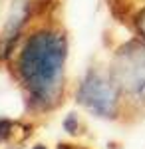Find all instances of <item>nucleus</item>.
<instances>
[{"mask_svg": "<svg viewBox=\"0 0 145 149\" xmlns=\"http://www.w3.org/2000/svg\"><path fill=\"white\" fill-rule=\"evenodd\" d=\"M68 34L60 22L38 20L16 42L8 66L32 113H50L66 97Z\"/></svg>", "mask_w": 145, "mask_h": 149, "instance_id": "f257e3e1", "label": "nucleus"}, {"mask_svg": "<svg viewBox=\"0 0 145 149\" xmlns=\"http://www.w3.org/2000/svg\"><path fill=\"white\" fill-rule=\"evenodd\" d=\"M123 102L145 107V42L129 40L115 50L109 64Z\"/></svg>", "mask_w": 145, "mask_h": 149, "instance_id": "f03ea898", "label": "nucleus"}, {"mask_svg": "<svg viewBox=\"0 0 145 149\" xmlns=\"http://www.w3.org/2000/svg\"><path fill=\"white\" fill-rule=\"evenodd\" d=\"M76 100L86 111L103 119H115L125 105L109 68L103 70L98 66L96 68L91 66L82 78L76 92Z\"/></svg>", "mask_w": 145, "mask_h": 149, "instance_id": "7ed1b4c3", "label": "nucleus"}, {"mask_svg": "<svg viewBox=\"0 0 145 149\" xmlns=\"http://www.w3.org/2000/svg\"><path fill=\"white\" fill-rule=\"evenodd\" d=\"M18 127H20V121H14V119H8V117H0V145L10 143L12 139L18 135Z\"/></svg>", "mask_w": 145, "mask_h": 149, "instance_id": "20e7f679", "label": "nucleus"}, {"mask_svg": "<svg viewBox=\"0 0 145 149\" xmlns=\"http://www.w3.org/2000/svg\"><path fill=\"white\" fill-rule=\"evenodd\" d=\"M133 24H135V30H137V34H139V38L145 42V6L141 8V10L135 14L133 18Z\"/></svg>", "mask_w": 145, "mask_h": 149, "instance_id": "39448f33", "label": "nucleus"}, {"mask_svg": "<svg viewBox=\"0 0 145 149\" xmlns=\"http://www.w3.org/2000/svg\"><path fill=\"white\" fill-rule=\"evenodd\" d=\"M64 127L68 129V133H72V135L79 133V131H78L79 123H78V117H76V113H70V115H68V119L64 121Z\"/></svg>", "mask_w": 145, "mask_h": 149, "instance_id": "423d86ee", "label": "nucleus"}, {"mask_svg": "<svg viewBox=\"0 0 145 149\" xmlns=\"http://www.w3.org/2000/svg\"><path fill=\"white\" fill-rule=\"evenodd\" d=\"M58 149H86L84 145H72V143H60Z\"/></svg>", "mask_w": 145, "mask_h": 149, "instance_id": "0eeeda50", "label": "nucleus"}, {"mask_svg": "<svg viewBox=\"0 0 145 149\" xmlns=\"http://www.w3.org/2000/svg\"><path fill=\"white\" fill-rule=\"evenodd\" d=\"M112 2H113V6H123L125 0H112Z\"/></svg>", "mask_w": 145, "mask_h": 149, "instance_id": "6e6552de", "label": "nucleus"}, {"mask_svg": "<svg viewBox=\"0 0 145 149\" xmlns=\"http://www.w3.org/2000/svg\"><path fill=\"white\" fill-rule=\"evenodd\" d=\"M32 149H48V147H46V145H34Z\"/></svg>", "mask_w": 145, "mask_h": 149, "instance_id": "1a4fd4ad", "label": "nucleus"}, {"mask_svg": "<svg viewBox=\"0 0 145 149\" xmlns=\"http://www.w3.org/2000/svg\"><path fill=\"white\" fill-rule=\"evenodd\" d=\"M8 149H22V147H18V145H14V147H8Z\"/></svg>", "mask_w": 145, "mask_h": 149, "instance_id": "9d476101", "label": "nucleus"}]
</instances>
